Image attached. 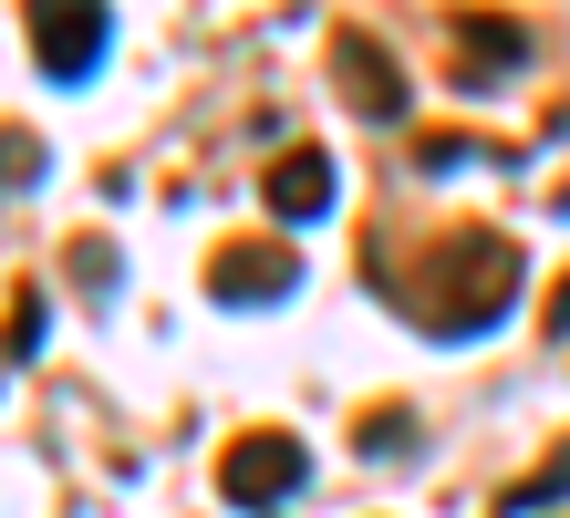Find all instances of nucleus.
Segmentation results:
<instances>
[{
  "label": "nucleus",
  "mask_w": 570,
  "mask_h": 518,
  "mask_svg": "<svg viewBox=\"0 0 570 518\" xmlns=\"http://www.w3.org/2000/svg\"><path fill=\"white\" fill-rule=\"evenodd\" d=\"M21 11H31V52H42L52 84H83L94 62H105V42H115L105 0H21Z\"/></svg>",
  "instance_id": "obj_3"
},
{
  "label": "nucleus",
  "mask_w": 570,
  "mask_h": 518,
  "mask_svg": "<svg viewBox=\"0 0 570 518\" xmlns=\"http://www.w3.org/2000/svg\"><path fill=\"white\" fill-rule=\"evenodd\" d=\"M488 146H478V135H425V146H415V166H425V177H456V166H478Z\"/></svg>",
  "instance_id": "obj_11"
},
{
  "label": "nucleus",
  "mask_w": 570,
  "mask_h": 518,
  "mask_svg": "<svg viewBox=\"0 0 570 518\" xmlns=\"http://www.w3.org/2000/svg\"><path fill=\"white\" fill-rule=\"evenodd\" d=\"M332 94H343L353 115H374V125H405V104H415L405 62H394L374 31H332Z\"/></svg>",
  "instance_id": "obj_4"
},
{
  "label": "nucleus",
  "mask_w": 570,
  "mask_h": 518,
  "mask_svg": "<svg viewBox=\"0 0 570 518\" xmlns=\"http://www.w3.org/2000/svg\"><path fill=\"white\" fill-rule=\"evenodd\" d=\"M384 291H394V311H405L415 332L478 342L498 311L519 301V238H498V228H446V238H425L415 260H384Z\"/></svg>",
  "instance_id": "obj_1"
},
{
  "label": "nucleus",
  "mask_w": 570,
  "mask_h": 518,
  "mask_svg": "<svg viewBox=\"0 0 570 518\" xmlns=\"http://www.w3.org/2000/svg\"><path fill=\"white\" fill-rule=\"evenodd\" d=\"M301 477H312V446H301L291 426H249V436H228V457H218V488L228 508H291L301 498Z\"/></svg>",
  "instance_id": "obj_2"
},
{
  "label": "nucleus",
  "mask_w": 570,
  "mask_h": 518,
  "mask_svg": "<svg viewBox=\"0 0 570 518\" xmlns=\"http://www.w3.org/2000/svg\"><path fill=\"white\" fill-rule=\"evenodd\" d=\"M560 218H570V187H560Z\"/></svg>",
  "instance_id": "obj_14"
},
{
  "label": "nucleus",
  "mask_w": 570,
  "mask_h": 518,
  "mask_svg": "<svg viewBox=\"0 0 570 518\" xmlns=\"http://www.w3.org/2000/svg\"><path fill=\"white\" fill-rule=\"evenodd\" d=\"M332 197H343V177H332V156H322V146L271 156V218H281V228H312Z\"/></svg>",
  "instance_id": "obj_7"
},
{
  "label": "nucleus",
  "mask_w": 570,
  "mask_h": 518,
  "mask_svg": "<svg viewBox=\"0 0 570 518\" xmlns=\"http://www.w3.org/2000/svg\"><path fill=\"white\" fill-rule=\"evenodd\" d=\"M509 74H529V31L498 21V11H456V74L446 84L488 94V84H509Z\"/></svg>",
  "instance_id": "obj_6"
},
{
  "label": "nucleus",
  "mask_w": 570,
  "mask_h": 518,
  "mask_svg": "<svg viewBox=\"0 0 570 518\" xmlns=\"http://www.w3.org/2000/svg\"><path fill=\"white\" fill-rule=\"evenodd\" d=\"M73 281H83L94 301H105V291H115V250H105V238H83V250H73Z\"/></svg>",
  "instance_id": "obj_12"
},
{
  "label": "nucleus",
  "mask_w": 570,
  "mask_h": 518,
  "mask_svg": "<svg viewBox=\"0 0 570 518\" xmlns=\"http://www.w3.org/2000/svg\"><path fill=\"white\" fill-rule=\"evenodd\" d=\"M11 187H42V135L31 125H0V197Z\"/></svg>",
  "instance_id": "obj_10"
},
{
  "label": "nucleus",
  "mask_w": 570,
  "mask_h": 518,
  "mask_svg": "<svg viewBox=\"0 0 570 518\" xmlns=\"http://www.w3.org/2000/svg\"><path fill=\"white\" fill-rule=\"evenodd\" d=\"M301 291V250L291 238H228V250L208 260V301L228 311H259V301H291Z\"/></svg>",
  "instance_id": "obj_5"
},
{
  "label": "nucleus",
  "mask_w": 570,
  "mask_h": 518,
  "mask_svg": "<svg viewBox=\"0 0 570 518\" xmlns=\"http://www.w3.org/2000/svg\"><path fill=\"white\" fill-rule=\"evenodd\" d=\"M570 498V446H550V467H529L519 488H509V518H529V508H560Z\"/></svg>",
  "instance_id": "obj_8"
},
{
  "label": "nucleus",
  "mask_w": 570,
  "mask_h": 518,
  "mask_svg": "<svg viewBox=\"0 0 570 518\" xmlns=\"http://www.w3.org/2000/svg\"><path fill=\"white\" fill-rule=\"evenodd\" d=\"M550 332H570V281H560V291H550Z\"/></svg>",
  "instance_id": "obj_13"
},
{
  "label": "nucleus",
  "mask_w": 570,
  "mask_h": 518,
  "mask_svg": "<svg viewBox=\"0 0 570 518\" xmlns=\"http://www.w3.org/2000/svg\"><path fill=\"white\" fill-rule=\"evenodd\" d=\"M42 353V291H11V311H0V363H31Z\"/></svg>",
  "instance_id": "obj_9"
}]
</instances>
